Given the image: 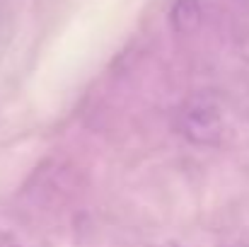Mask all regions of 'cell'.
<instances>
[{
    "instance_id": "1",
    "label": "cell",
    "mask_w": 249,
    "mask_h": 247,
    "mask_svg": "<svg viewBox=\"0 0 249 247\" xmlns=\"http://www.w3.org/2000/svg\"><path fill=\"white\" fill-rule=\"evenodd\" d=\"M181 133L198 146L218 143L223 136V119L218 104L206 95L189 99V104L181 112Z\"/></svg>"
},
{
    "instance_id": "2",
    "label": "cell",
    "mask_w": 249,
    "mask_h": 247,
    "mask_svg": "<svg viewBox=\"0 0 249 247\" xmlns=\"http://www.w3.org/2000/svg\"><path fill=\"white\" fill-rule=\"evenodd\" d=\"M198 15H201V10H198L196 0H179L172 12V19H174L177 29H191L194 24H198Z\"/></svg>"
}]
</instances>
